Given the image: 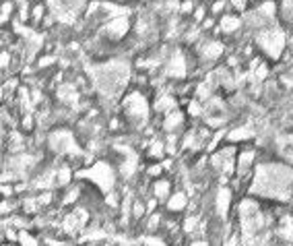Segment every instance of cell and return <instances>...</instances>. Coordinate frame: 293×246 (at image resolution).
Masks as SVG:
<instances>
[{
  "label": "cell",
  "mask_w": 293,
  "mask_h": 246,
  "mask_svg": "<svg viewBox=\"0 0 293 246\" xmlns=\"http://www.w3.org/2000/svg\"><path fill=\"white\" fill-rule=\"evenodd\" d=\"M252 162H254V153L252 151H246V153L240 155V164H237V172H240V176H244L248 170H250Z\"/></svg>",
  "instance_id": "obj_11"
},
{
  "label": "cell",
  "mask_w": 293,
  "mask_h": 246,
  "mask_svg": "<svg viewBox=\"0 0 293 246\" xmlns=\"http://www.w3.org/2000/svg\"><path fill=\"white\" fill-rule=\"evenodd\" d=\"M126 112L130 118H145L147 116V102L138 93H132L126 102Z\"/></svg>",
  "instance_id": "obj_6"
},
{
  "label": "cell",
  "mask_w": 293,
  "mask_h": 246,
  "mask_svg": "<svg viewBox=\"0 0 293 246\" xmlns=\"http://www.w3.org/2000/svg\"><path fill=\"white\" fill-rule=\"evenodd\" d=\"M250 137H252V133L244 126V128H237V131L229 133V141H242V139H250Z\"/></svg>",
  "instance_id": "obj_16"
},
{
  "label": "cell",
  "mask_w": 293,
  "mask_h": 246,
  "mask_svg": "<svg viewBox=\"0 0 293 246\" xmlns=\"http://www.w3.org/2000/svg\"><path fill=\"white\" fill-rule=\"evenodd\" d=\"M237 244H240V242H237V238H231L229 242H225V246H237Z\"/></svg>",
  "instance_id": "obj_26"
},
{
  "label": "cell",
  "mask_w": 293,
  "mask_h": 246,
  "mask_svg": "<svg viewBox=\"0 0 293 246\" xmlns=\"http://www.w3.org/2000/svg\"><path fill=\"white\" fill-rule=\"evenodd\" d=\"M184 72H186V64H184V58L180 54H176L171 58V64L167 69V74H171V77H184Z\"/></svg>",
  "instance_id": "obj_9"
},
{
  "label": "cell",
  "mask_w": 293,
  "mask_h": 246,
  "mask_svg": "<svg viewBox=\"0 0 293 246\" xmlns=\"http://www.w3.org/2000/svg\"><path fill=\"white\" fill-rule=\"evenodd\" d=\"M237 27H240V19H237V17H223L221 29L225 31V34H231V31H235Z\"/></svg>",
  "instance_id": "obj_13"
},
{
  "label": "cell",
  "mask_w": 293,
  "mask_h": 246,
  "mask_svg": "<svg viewBox=\"0 0 293 246\" xmlns=\"http://www.w3.org/2000/svg\"><path fill=\"white\" fill-rule=\"evenodd\" d=\"M231 2L235 4V8H244V2H246V0H231Z\"/></svg>",
  "instance_id": "obj_25"
},
{
  "label": "cell",
  "mask_w": 293,
  "mask_h": 246,
  "mask_svg": "<svg viewBox=\"0 0 293 246\" xmlns=\"http://www.w3.org/2000/svg\"><path fill=\"white\" fill-rule=\"evenodd\" d=\"M192 246H209V244H207V242H200V240H196V242H194Z\"/></svg>",
  "instance_id": "obj_27"
},
{
  "label": "cell",
  "mask_w": 293,
  "mask_h": 246,
  "mask_svg": "<svg viewBox=\"0 0 293 246\" xmlns=\"http://www.w3.org/2000/svg\"><path fill=\"white\" fill-rule=\"evenodd\" d=\"M79 176H83V178H89V180H93V182L99 186L103 192H107L112 188V184H114V172L110 170V166H105V164H95L93 168H89V170H85V172H81Z\"/></svg>",
  "instance_id": "obj_4"
},
{
  "label": "cell",
  "mask_w": 293,
  "mask_h": 246,
  "mask_svg": "<svg viewBox=\"0 0 293 246\" xmlns=\"http://www.w3.org/2000/svg\"><path fill=\"white\" fill-rule=\"evenodd\" d=\"M21 242H23V246H37L33 238H29V234H21Z\"/></svg>",
  "instance_id": "obj_21"
},
{
  "label": "cell",
  "mask_w": 293,
  "mask_h": 246,
  "mask_svg": "<svg viewBox=\"0 0 293 246\" xmlns=\"http://www.w3.org/2000/svg\"><path fill=\"white\" fill-rule=\"evenodd\" d=\"M186 203H188V199H186V195H184V192H176V195H173L171 199H169V209L171 211H180V209H184L186 207Z\"/></svg>",
  "instance_id": "obj_12"
},
{
  "label": "cell",
  "mask_w": 293,
  "mask_h": 246,
  "mask_svg": "<svg viewBox=\"0 0 293 246\" xmlns=\"http://www.w3.org/2000/svg\"><path fill=\"white\" fill-rule=\"evenodd\" d=\"M194 226H196V219H186V232H192L194 230Z\"/></svg>",
  "instance_id": "obj_22"
},
{
  "label": "cell",
  "mask_w": 293,
  "mask_h": 246,
  "mask_svg": "<svg viewBox=\"0 0 293 246\" xmlns=\"http://www.w3.org/2000/svg\"><path fill=\"white\" fill-rule=\"evenodd\" d=\"M221 52H223V46L215 41V44H211L207 50H204V56H207V58H217V56L221 54Z\"/></svg>",
  "instance_id": "obj_19"
},
{
  "label": "cell",
  "mask_w": 293,
  "mask_h": 246,
  "mask_svg": "<svg viewBox=\"0 0 293 246\" xmlns=\"http://www.w3.org/2000/svg\"><path fill=\"white\" fill-rule=\"evenodd\" d=\"M281 13L287 21H293V0H283V4H281Z\"/></svg>",
  "instance_id": "obj_18"
},
{
  "label": "cell",
  "mask_w": 293,
  "mask_h": 246,
  "mask_svg": "<svg viewBox=\"0 0 293 246\" xmlns=\"http://www.w3.org/2000/svg\"><path fill=\"white\" fill-rule=\"evenodd\" d=\"M105 31H107V35H110V37H122L126 31H128V19H126V17L114 19L112 23H107Z\"/></svg>",
  "instance_id": "obj_7"
},
{
  "label": "cell",
  "mask_w": 293,
  "mask_h": 246,
  "mask_svg": "<svg viewBox=\"0 0 293 246\" xmlns=\"http://www.w3.org/2000/svg\"><path fill=\"white\" fill-rule=\"evenodd\" d=\"M180 122H182V114L180 112H173V114H169L167 118H165V128H167V131H171V128H176Z\"/></svg>",
  "instance_id": "obj_17"
},
{
  "label": "cell",
  "mask_w": 293,
  "mask_h": 246,
  "mask_svg": "<svg viewBox=\"0 0 293 246\" xmlns=\"http://www.w3.org/2000/svg\"><path fill=\"white\" fill-rule=\"evenodd\" d=\"M258 44L270 58H279L281 52H283V48H285V34L279 27L264 29L262 34L258 35Z\"/></svg>",
  "instance_id": "obj_3"
},
{
  "label": "cell",
  "mask_w": 293,
  "mask_h": 246,
  "mask_svg": "<svg viewBox=\"0 0 293 246\" xmlns=\"http://www.w3.org/2000/svg\"><path fill=\"white\" fill-rule=\"evenodd\" d=\"M143 213H145L143 205H140V203H136V205H134V215H143Z\"/></svg>",
  "instance_id": "obj_23"
},
{
  "label": "cell",
  "mask_w": 293,
  "mask_h": 246,
  "mask_svg": "<svg viewBox=\"0 0 293 246\" xmlns=\"http://www.w3.org/2000/svg\"><path fill=\"white\" fill-rule=\"evenodd\" d=\"M229 203H231V192H229V188H221L219 195H217V211H219L221 215H225L227 207H229Z\"/></svg>",
  "instance_id": "obj_10"
},
{
  "label": "cell",
  "mask_w": 293,
  "mask_h": 246,
  "mask_svg": "<svg viewBox=\"0 0 293 246\" xmlns=\"http://www.w3.org/2000/svg\"><path fill=\"white\" fill-rule=\"evenodd\" d=\"M233 151L231 149H223V151L217 155L215 159H213V164L217 166V168H221L225 174H229V170H231V164H233Z\"/></svg>",
  "instance_id": "obj_8"
},
{
  "label": "cell",
  "mask_w": 293,
  "mask_h": 246,
  "mask_svg": "<svg viewBox=\"0 0 293 246\" xmlns=\"http://www.w3.org/2000/svg\"><path fill=\"white\" fill-rule=\"evenodd\" d=\"M281 151H283V155L289 159V162H293V135L285 137L283 141H281Z\"/></svg>",
  "instance_id": "obj_14"
},
{
  "label": "cell",
  "mask_w": 293,
  "mask_h": 246,
  "mask_svg": "<svg viewBox=\"0 0 293 246\" xmlns=\"http://www.w3.org/2000/svg\"><path fill=\"white\" fill-rule=\"evenodd\" d=\"M101 74H95V79L99 81V87L103 95H114L126 81V69L122 64H105L99 69Z\"/></svg>",
  "instance_id": "obj_2"
},
{
  "label": "cell",
  "mask_w": 293,
  "mask_h": 246,
  "mask_svg": "<svg viewBox=\"0 0 293 246\" xmlns=\"http://www.w3.org/2000/svg\"><path fill=\"white\" fill-rule=\"evenodd\" d=\"M4 246H6V244H4Z\"/></svg>",
  "instance_id": "obj_28"
},
{
  "label": "cell",
  "mask_w": 293,
  "mask_h": 246,
  "mask_svg": "<svg viewBox=\"0 0 293 246\" xmlns=\"http://www.w3.org/2000/svg\"><path fill=\"white\" fill-rule=\"evenodd\" d=\"M8 13H10V4H4V10H2V21L8 19Z\"/></svg>",
  "instance_id": "obj_24"
},
{
  "label": "cell",
  "mask_w": 293,
  "mask_h": 246,
  "mask_svg": "<svg viewBox=\"0 0 293 246\" xmlns=\"http://www.w3.org/2000/svg\"><path fill=\"white\" fill-rule=\"evenodd\" d=\"M50 145L54 151L58 153H68V151H77V145L72 141V135L68 131H58L50 137Z\"/></svg>",
  "instance_id": "obj_5"
},
{
  "label": "cell",
  "mask_w": 293,
  "mask_h": 246,
  "mask_svg": "<svg viewBox=\"0 0 293 246\" xmlns=\"http://www.w3.org/2000/svg\"><path fill=\"white\" fill-rule=\"evenodd\" d=\"M173 105H176V104H173L169 98H165V100H161V102H159V110H165V112H167V110L173 108Z\"/></svg>",
  "instance_id": "obj_20"
},
{
  "label": "cell",
  "mask_w": 293,
  "mask_h": 246,
  "mask_svg": "<svg viewBox=\"0 0 293 246\" xmlns=\"http://www.w3.org/2000/svg\"><path fill=\"white\" fill-rule=\"evenodd\" d=\"M155 195H157V199H165L169 195V182L167 180H159V182L155 184Z\"/></svg>",
  "instance_id": "obj_15"
},
{
  "label": "cell",
  "mask_w": 293,
  "mask_h": 246,
  "mask_svg": "<svg viewBox=\"0 0 293 246\" xmlns=\"http://www.w3.org/2000/svg\"><path fill=\"white\" fill-rule=\"evenodd\" d=\"M250 190L264 199L287 201L293 195V168L285 164L258 166Z\"/></svg>",
  "instance_id": "obj_1"
}]
</instances>
